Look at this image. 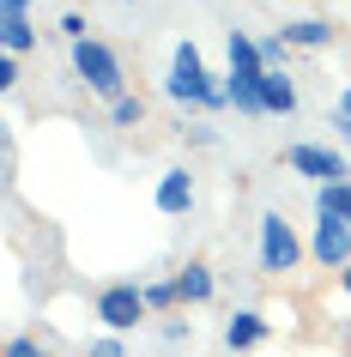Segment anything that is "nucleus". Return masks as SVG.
I'll return each instance as SVG.
<instances>
[{"mask_svg":"<svg viewBox=\"0 0 351 357\" xmlns=\"http://www.w3.org/2000/svg\"><path fill=\"white\" fill-rule=\"evenodd\" d=\"M31 13V0H0V19H24Z\"/></svg>","mask_w":351,"mask_h":357,"instance_id":"b1692460","label":"nucleus"},{"mask_svg":"<svg viewBox=\"0 0 351 357\" xmlns=\"http://www.w3.org/2000/svg\"><path fill=\"white\" fill-rule=\"evenodd\" d=\"M260 103H267V115H297V79L285 67H273L260 79Z\"/></svg>","mask_w":351,"mask_h":357,"instance_id":"f8f14e48","label":"nucleus"},{"mask_svg":"<svg viewBox=\"0 0 351 357\" xmlns=\"http://www.w3.org/2000/svg\"><path fill=\"white\" fill-rule=\"evenodd\" d=\"M110 121H115V128H146V97H115V103H110Z\"/></svg>","mask_w":351,"mask_h":357,"instance_id":"dca6fc26","label":"nucleus"},{"mask_svg":"<svg viewBox=\"0 0 351 357\" xmlns=\"http://www.w3.org/2000/svg\"><path fill=\"white\" fill-rule=\"evenodd\" d=\"M285 169L309 176L315 188H327V182H351V164H345V151H333V146H309V139L285 146Z\"/></svg>","mask_w":351,"mask_h":357,"instance_id":"423d86ee","label":"nucleus"},{"mask_svg":"<svg viewBox=\"0 0 351 357\" xmlns=\"http://www.w3.org/2000/svg\"><path fill=\"white\" fill-rule=\"evenodd\" d=\"M19 55H0V91H19Z\"/></svg>","mask_w":351,"mask_h":357,"instance_id":"5701e85b","label":"nucleus"},{"mask_svg":"<svg viewBox=\"0 0 351 357\" xmlns=\"http://www.w3.org/2000/svg\"><path fill=\"white\" fill-rule=\"evenodd\" d=\"M278 37L291 43V49H309V55H321V49H333V19H285L278 24Z\"/></svg>","mask_w":351,"mask_h":357,"instance_id":"9d476101","label":"nucleus"},{"mask_svg":"<svg viewBox=\"0 0 351 357\" xmlns=\"http://www.w3.org/2000/svg\"><path fill=\"white\" fill-rule=\"evenodd\" d=\"M61 37L67 43H91V19H85V13H61Z\"/></svg>","mask_w":351,"mask_h":357,"instance_id":"aec40b11","label":"nucleus"},{"mask_svg":"<svg viewBox=\"0 0 351 357\" xmlns=\"http://www.w3.org/2000/svg\"><path fill=\"white\" fill-rule=\"evenodd\" d=\"M315 218H345V225H351V182L315 188Z\"/></svg>","mask_w":351,"mask_h":357,"instance_id":"ddd939ff","label":"nucleus"},{"mask_svg":"<svg viewBox=\"0 0 351 357\" xmlns=\"http://www.w3.org/2000/svg\"><path fill=\"white\" fill-rule=\"evenodd\" d=\"M164 339H170V345H188V339H194V321H188V315H170L164 321Z\"/></svg>","mask_w":351,"mask_h":357,"instance_id":"4be33fe9","label":"nucleus"},{"mask_svg":"<svg viewBox=\"0 0 351 357\" xmlns=\"http://www.w3.org/2000/svg\"><path fill=\"white\" fill-rule=\"evenodd\" d=\"M37 24L31 19H0V49H6V55H31V49H37Z\"/></svg>","mask_w":351,"mask_h":357,"instance_id":"4468645a","label":"nucleus"},{"mask_svg":"<svg viewBox=\"0 0 351 357\" xmlns=\"http://www.w3.org/2000/svg\"><path fill=\"white\" fill-rule=\"evenodd\" d=\"M79 357H128V339L121 333H91L79 345Z\"/></svg>","mask_w":351,"mask_h":357,"instance_id":"f3484780","label":"nucleus"},{"mask_svg":"<svg viewBox=\"0 0 351 357\" xmlns=\"http://www.w3.org/2000/svg\"><path fill=\"white\" fill-rule=\"evenodd\" d=\"M303 261H309V243L297 236V225L285 212H260V273L267 279H285Z\"/></svg>","mask_w":351,"mask_h":357,"instance_id":"7ed1b4c3","label":"nucleus"},{"mask_svg":"<svg viewBox=\"0 0 351 357\" xmlns=\"http://www.w3.org/2000/svg\"><path fill=\"white\" fill-rule=\"evenodd\" d=\"M151 200H158L164 218H188V212H194V169H188V164H170L164 176H158Z\"/></svg>","mask_w":351,"mask_h":357,"instance_id":"1a4fd4ad","label":"nucleus"},{"mask_svg":"<svg viewBox=\"0 0 351 357\" xmlns=\"http://www.w3.org/2000/svg\"><path fill=\"white\" fill-rule=\"evenodd\" d=\"M176 291H182V309H200V303L218 297V273L206 261H188L182 273H176Z\"/></svg>","mask_w":351,"mask_h":357,"instance_id":"9b49d317","label":"nucleus"},{"mask_svg":"<svg viewBox=\"0 0 351 357\" xmlns=\"http://www.w3.org/2000/svg\"><path fill=\"white\" fill-rule=\"evenodd\" d=\"M267 339H273V321L260 315V309H230V321H224V351H230V357L260 351Z\"/></svg>","mask_w":351,"mask_h":357,"instance_id":"6e6552de","label":"nucleus"},{"mask_svg":"<svg viewBox=\"0 0 351 357\" xmlns=\"http://www.w3.org/2000/svg\"><path fill=\"white\" fill-rule=\"evenodd\" d=\"M6 357H55V351H49L43 339H31V333H13L6 339Z\"/></svg>","mask_w":351,"mask_h":357,"instance_id":"6ab92c4d","label":"nucleus"},{"mask_svg":"<svg viewBox=\"0 0 351 357\" xmlns=\"http://www.w3.org/2000/svg\"><path fill=\"white\" fill-rule=\"evenodd\" d=\"M97 321H103V333H121L128 339L133 327H146V284H133V279H110V284H97V297H91Z\"/></svg>","mask_w":351,"mask_h":357,"instance_id":"20e7f679","label":"nucleus"},{"mask_svg":"<svg viewBox=\"0 0 351 357\" xmlns=\"http://www.w3.org/2000/svg\"><path fill=\"white\" fill-rule=\"evenodd\" d=\"M224 55H230V73H224V91H230V103H237V115L260 121V115H267V103H260V79H267V61H260V43L248 37V31H230V37H224Z\"/></svg>","mask_w":351,"mask_h":357,"instance_id":"f257e3e1","label":"nucleus"},{"mask_svg":"<svg viewBox=\"0 0 351 357\" xmlns=\"http://www.w3.org/2000/svg\"><path fill=\"white\" fill-rule=\"evenodd\" d=\"M333 133H339V139H351V85H339V91H333Z\"/></svg>","mask_w":351,"mask_h":357,"instance_id":"a211bd4d","label":"nucleus"},{"mask_svg":"<svg viewBox=\"0 0 351 357\" xmlns=\"http://www.w3.org/2000/svg\"><path fill=\"white\" fill-rule=\"evenodd\" d=\"M146 309H151V315H176V309H182L176 279H151V284H146Z\"/></svg>","mask_w":351,"mask_h":357,"instance_id":"2eb2a0df","label":"nucleus"},{"mask_svg":"<svg viewBox=\"0 0 351 357\" xmlns=\"http://www.w3.org/2000/svg\"><path fill=\"white\" fill-rule=\"evenodd\" d=\"M285 49H291V43L278 37V31H273L267 43H260V61H267V73H273V67H285Z\"/></svg>","mask_w":351,"mask_h":357,"instance_id":"412c9836","label":"nucleus"},{"mask_svg":"<svg viewBox=\"0 0 351 357\" xmlns=\"http://www.w3.org/2000/svg\"><path fill=\"white\" fill-rule=\"evenodd\" d=\"M164 97H170V103H194V109H224V103H230V91L206 73V61H200V49H194V43H176V61H170Z\"/></svg>","mask_w":351,"mask_h":357,"instance_id":"f03ea898","label":"nucleus"},{"mask_svg":"<svg viewBox=\"0 0 351 357\" xmlns=\"http://www.w3.org/2000/svg\"><path fill=\"white\" fill-rule=\"evenodd\" d=\"M73 73L85 79V85H91L97 97H128V73H121V55H115L110 43H73Z\"/></svg>","mask_w":351,"mask_h":357,"instance_id":"39448f33","label":"nucleus"},{"mask_svg":"<svg viewBox=\"0 0 351 357\" xmlns=\"http://www.w3.org/2000/svg\"><path fill=\"white\" fill-rule=\"evenodd\" d=\"M309 261L327 266V273H345V266H351V225H345V218H315Z\"/></svg>","mask_w":351,"mask_h":357,"instance_id":"0eeeda50","label":"nucleus"},{"mask_svg":"<svg viewBox=\"0 0 351 357\" xmlns=\"http://www.w3.org/2000/svg\"><path fill=\"white\" fill-rule=\"evenodd\" d=\"M333 284H339V291L351 297V266H345V273H333Z\"/></svg>","mask_w":351,"mask_h":357,"instance_id":"393cba45","label":"nucleus"}]
</instances>
